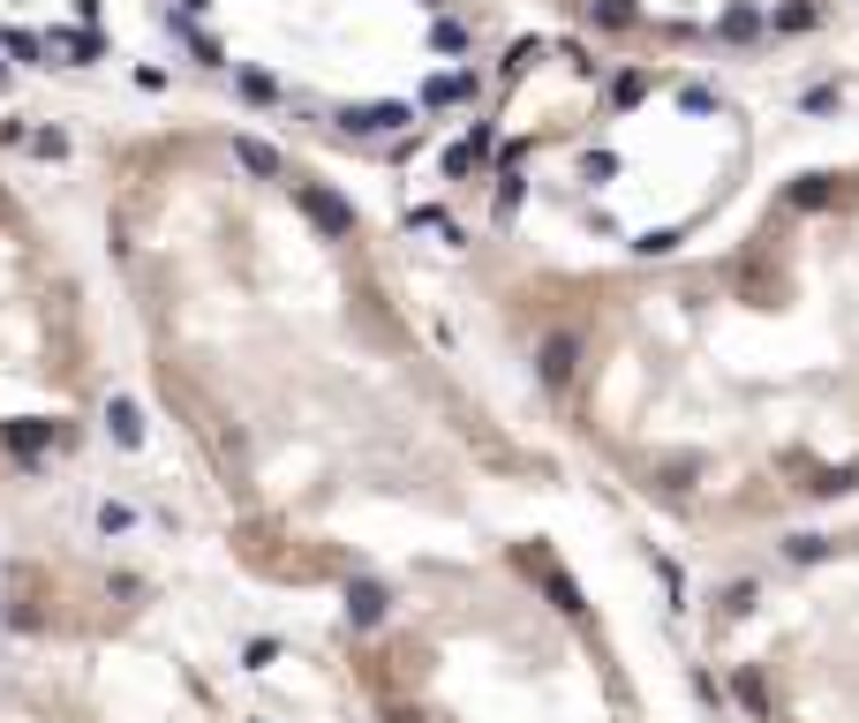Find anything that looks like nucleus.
<instances>
[{
  "label": "nucleus",
  "mask_w": 859,
  "mask_h": 723,
  "mask_svg": "<svg viewBox=\"0 0 859 723\" xmlns=\"http://www.w3.org/2000/svg\"><path fill=\"white\" fill-rule=\"evenodd\" d=\"M295 204L317 219V234H332V242H347V234H354V212H347L332 189H317V181H295Z\"/></svg>",
  "instance_id": "1"
},
{
  "label": "nucleus",
  "mask_w": 859,
  "mask_h": 723,
  "mask_svg": "<svg viewBox=\"0 0 859 723\" xmlns=\"http://www.w3.org/2000/svg\"><path fill=\"white\" fill-rule=\"evenodd\" d=\"M407 121H415V106H347L340 114L347 136H400Z\"/></svg>",
  "instance_id": "2"
},
{
  "label": "nucleus",
  "mask_w": 859,
  "mask_h": 723,
  "mask_svg": "<svg viewBox=\"0 0 859 723\" xmlns=\"http://www.w3.org/2000/svg\"><path fill=\"white\" fill-rule=\"evenodd\" d=\"M378 618H385V588H378V581H347V626L370 634Z\"/></svg>",
  "instance_id": "3"
},
{
  "label": "nucleus",
  "mask_w": 859,
  "mask_h": 723,
  "mask_svg": "<svg viewBox=\"0 0 859 723\" xmlns=\"http://www.w3.org/2000/svg\"><path fill=\"white\" fill-rule=\"evenodd\" d=\"M106 429H114V445H144V407L136 400H106Z\"/></svg>",
  "instance_id": "4"
},
{
  "label": "nucleus",
  "mask_w": 859,
  "mask_h": 723,
  "mask_svg": "<svg viewBox=\"0 0 859 723\" xmlns=\"http://www.w3.org/2000/svg\"><path fill=\"white\" fill-rule=\"evenodd\" d=\"M234 159L257 173V181H272V173H279V151H272L264 136H234Z\"/></svg>",
  "instance_id": "5"
},
{
  "label": "nucleus",
  "mask_w": 859,
  "mask_h": 723,
  "mask_svg": "<svg viewBox=\"0 0 859 723\" xmlns=\"http://www.w3.org/2000/svg\"><path fill=\"white\" fill-rule=\"evenodd\" d=\"M482 151H490V128H468V136L445 151V173H475L482 167Z\"/></svg>",
  "instance_id": "6"
},
{
  "label": "nucleus",
  "mask_w": 859,
  "mask_h": 723,
  "mask_svg": "<svg viewBox=\"0 0 859 723\" xmlns=\"http://www.w3.org/2000/svg\"><path fill=\"white\" fill-rule=\"evenodd\" d=\"M8 445L31 460V453H45V445H61V423H15V429H8Z\"/></svg>",
  "instance_id": "7"
},
{
  "label": "nucleus",
  "mask_w": 859,
  "mask_h": 723,
  "mask_svg": "<svg viewBox=\"0 0 859 723\" xmlns=\"http://www.w3.org/2000/svg\"><path fill=\"white\" fill-rule=\"evenodd\" d=\"M460 98H475V68H460V76H437V84L423 91V106H460Z\"/></svg>",
  "instance_id": "8"
},
{
  "label": "nucleus",
  "mask_w": 859,
  "mask_h": 723,
  "mask_svg": "<svg viewBox=\"0 0 859 723\" xmlns=\"http://www.w3.org/2000/svg\"><path fill=\"white\" fill-rule=\"evenodd\" d=\"M45 53H53V61H91V53H98V39H91V31H53V39H45Z\"/></svg>",
  "instance_id": "9"
},
{
  "label": "nucleus",
  "mask_w": 859,
  "mask_h": 723,
  "mask_svg": "<svg viewBox=\"0 0 859 723\" xmlns=\"http://www.w3.org/2000/svg\"><path fill=\"white\" fill-rule=\"evenodd\" d=\"M543 378H551V384H565V378H573V340H565V332H559L551 347H543Z\"/></svg>",
  "instance_id": "10"
},
{
  "label": "nucleus",
  "mask_w": 859,
  "mask_h": 723,
  "mask_svg": "<svg viewBox=\"0 0 859 723\" xmlns=\"http://www.w3.org/2000/svg\"><path fill=\"white\" fill-rule=\"evenodd\" d=\"M754 31H762V15H754V8H724V23H717V39H754Z\"/></svg>",
  "instance_id": "11"
},
{
  "label": "nucleus",
  "mask_w": 859,
  "mask_h": 723,
  "mask_svg": "<svg viewBox=\"0 0 859 723\" xmlns=\"http://www.w3.org/2000/svg\"><path fill=\"white\" fill-rule=\"evenodd\" d=\"M234 84H242V98H250V106H272V98H279V91H272V76H257V68H242Z\"/></svg>",
  "instance_id": "12"
},
{
  "label": "nucleus",
  "mask_w": 859,
  "mask_h": 723,
  "mask_svg": "<svg viewBox=\"0 0 859 723\" xmlns=\"http://www.w3.org/2000/svg\"><path fill=\"white\" fill-rule=\"evenodd\" d=\"M0 53H15V61H31V53H45V39H31V31H0Z\"/></svg>",
  "instance_id": "13"
},
{
  "label": "nucleus",
  "mask_w": 859,
  "mask_h": 723,
  "mask_svg": "<svg viewBox=\"0 0 859 723\" xmlns=\"http://www.w3.org/2000/svg\"><path fill=\"white\" fill-rule=\"evenodd\" d=\"M430 45H437V53H468V31H460V23H437Z\"/></svg>",
  "instance_id": "14"
},
{
  "label": "nucleus",
  "mask_w": 859,
  "mask_h": 723,
  "mask_svg": "<svg viewBox=\"0 0 859 723\" xmlns=\"http://www.w3.org/2000/svg\"><path fill=\"white\" fill-rule=\"evenodd\" d=\"M31 151H39V159H61V151H68V136H61V128H39V136H31Z\"/></svg>",
  "instance_id": "15"
},
{
  "label": "nucleus",
  "mask_w": 859,
  "mask_h": 723,
  "mask_svg": "<svg viewBox=\"0 0 859 723\" xmlns=\"http://www.w3.org/2000/svg\"><path fill=\"white\" fill-rule=\"evenodd\" d=\"M204 8H212V0H181V15H204Z\"/></svg>",
  "instance_id": "16"
},
{
  "label": "nucleus",
  "mask_w": 859,
  "mask_h": 723,
  "mask_svg": "<svg viewBox=\"0 0 859 723\" xmlns=\"http://www.w3.org/2000/svg\"><path fill=\"white\" fill-rule=\"evenodd\" d=\"M423 8H445V0H423Z\"/></svg>",
  "instance_id": "17"
}]
</instances>
